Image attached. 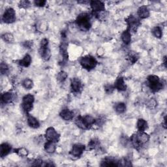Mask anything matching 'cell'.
<instances>
[{"instance_id":"obj_21","label":"cell","mask_w":167,"mask_h":167,"mask_svg":"<svg viewBox=\"0 0 167 167\" xmlns=\"http://www.w3.org/2000/svg\"><path fill=\"white\" fill-rule=\"evenodd\" d=\"M56 149V143H53V142L47 141L46 144H45V150L46 152L48 154H53L55 152Z\"/></svg>"},{"instance_id":"obj_38","label":"cell","mask_w":167,"mask_h":167,"mask_svg":"<svg viewBox=\"0 0 167 167\" xmlns=\"http://www.w3.org/2000/svg\"><path fill=\"white\" fill-rule=\"evenodd\" d=\"M46 3V2L44 1V0H37V1L34 2V4L35 5V6L40 7H44Z\"/></svg>"},{"instance_id":"obj_18","label":"cell","mask_w":167,"mask_h":167,"mask_svg":"<svg viewBox=\"0 0 167 167\" xmlns=\"http://www.w3.org/2000/svg\"><path fill=\"white\" fill-rule=\"evenodd\" d=\"M60 54L62 58V63H66L68 61L69 55L67 52V45L65 43H63L60 46Z\"/></svg>"},{"instance_id":"obj_36","label":"cell","mask_w":167,"mask_h":167,"mask_svg":"<svg viewBox=\"0 0 167 167\" xmlns=\"http://www.w3.org/2000/svg\"><path fill=\"white\" fill-rule=\"evenodd\" d=\"M8 71H9V68H8V66L7 64L4 63H2L1 64V73L2 74H5L7 73Z\"/></svg>"},{"instance_id":"obj_5","label":"cell","mask_w":167,"mask_h":167,"mask_svg":"<svg viewBox=\"0 0 167 167\" xmlns=\"http://www.w3.org/2000/svg\"><path fill=\"white\" fill-rule=\"evenodd\" d=\"M148 86L152 91L156 92L163 88V83L156 75H150L148 77Z\"/></svg>"},{"instance_id":"obj_4","label":"cell","mask_w":167,"mask_h":167,"mask_svg":"<svg viewBox=\"0 0 167 167\" xmlns=\"http://www.w3.org/2000/svg\"><path fill=\"white\" fill-rule=\"evenodd\" d=\"M77 24L82 30H89L91 26L89 15L87 13L80 14L77 19Z\"/></svg>"},{"instance_id":"obj_12","label":"cell","mask_w":167,"mask_h":167,"mask_svg":"<svg viewBox=\"0 0 167 167\" xmlns=\"http://www.w3.org/2000/svg\"><path fill=\"white\" fill-rule=\"evenodd\" d=\"M71 88L72 92L77 94L80 93L82 89V83L79 78H74L71 81Z\"/></svg>"},{"instance_id":"obj_17","label":"cell","mask_w":167,"mask_h":167,"mask_svg":"<svg viewBox=\"0 0 167 167\" xmlns=\"http://www.w3.org/2000/svg\"><path fill=\"white\" fill-rule=\"evenodd\" d=\"M12 150V146L8 143H3L0 146V156L2 158L9 155Z\"/></svg>"},{"instance_id":"obj_33","label":"cell","mask_w":167,"mask_h":167,"mask_svg":"<svg viewBox=\"0 0 167 167\" xmlns=\"http://www.w3.org/2000/svg\"><path fill=\"white\" fill-rule=\"evenodd\" d=\"M157 105V102L155 99H151L149 100L148 102L146 104V106L149 109H154Z\"/></svg>"},{"instance_id":"obj_13","label":"cell","mask_w":167,"mask_h":167,"mask_svg":"<svg viewBox=\"0 0 167 167\" xmlns=\"http://www.w3.org/2000/svg\"><path fill=\"white\" fill-rule=\"evenodd\" d=\"M89 3L91 9L95 13H101L105 11V3L101 1H91Z\"/></svg>"},{"instance_id":"obj_22","label":"cell","mask_w":167,"mask_h":167,"mask_svg":"<svg viewBox=\"0 0 167 167\" xmlns=\"http://www.w3.org/2000/svg\"><path fill=\"white\" fill-rule=\"evenodd\" d=\"M31 63V57L29 54H26L22 60L19 61V64L24 67H28Z\"/></svg>"},{"instance_id":"obj_34","label":"cell","mask_w":167,"mask_h":167,"mask_svg":"<svg viewBox=\"0 0 167 167\" xmlns=\"http://www.w3.org/2000/svg\"><path fill=\"white\" fill-rule=\"evenodd\" d=\"M114 87L112 85L110 84H106L105 86V90L106 91V93L108 94H110L113 92V91L114 90Z\"/></svg>"},{"instance_id":"obj_39","label":"cell","mask_w":167,"mask_h":167,"mask_svg":"<svg viewBox=\"0 0 167 167\" xmlns=\"http://www.w3.org/2000/svg\"><path fill=\"white\" fill-rule=\"evenodd\" d=\"M163 64L164 65V67H166V56L164 57V59H163Z\"/></svg>"},{"instance_id":"obj_23","label":"cell","mask_w":167,"mask_h":167,"mask_svg":"<svg viewBox=\"0 0 167 167\" xmlns=\"http://www.w3.org/2000/svg\"><path fill=\"white\" fill-rule=\"evenodd\" d=\"M121 40L125 45H129L131 41V34L129 30L124 31L121 34Z\"/></svg>"},{"instance_id":"obj_19","label":"cell","mask_w":167,"mask_h":167,"mask_svg":"<svg viewBox=\"0 0 167 167\" xmlns=\"http://www.w3.org/2000/svg\"><path fill=\"white\" fill-rule=\"evenodd\" d=\"M28 124L29 126L33 129H37L40 126V123L39 121L30 114L28 116Z\"/></svg>"},{"instance_id":"obj_15","label":"cell","mask_w":167,"mask_h":167,"mask_svg":"<svg viewBox=\"0 0 167 167\" xmlns=\"http://www.w3.org/2000/svg\"><path fill=\"white\" fill-rule=\"evenodd\" d=\"M60 115L63 120L65 121H70L73 119L74 113L73 111L70 110L69 108H64L61 111Z\"/></svg>"},{"instance_id":"obj_30","label":"cell","mask_w":167,"mask_h":167,"mask_svg":"<svg viewBox=\"0 0 167 167\" xmlns=\"http://www.w3.org/2000/svg\"><path fill=\"white\" fill-rule=\"evenodd\" d=\"M2 39L4 41L7 42V43H13L14 41V36L13 35L12 33H6L2 35Z\"/></svg>"},{"instance_id":"obj_2","label":"cell","mask_w":167,"mask_h":167,"mask_svg":"<svg viewBox=\"0 0 167 167\" xmlns=\"http://www.w3.org/2000/svg\"><path fill=\"white\" fill-rule=\"evenodd\" d=\"M149 136L145 132H139L133 135L131 138L132 144L136 149H138L149 141Z\"/></svg>"},{"instance_id":"obj_31","label":"cell","mask_w":167,"mask_h":167,"mask_svg":"<svg viewBox=\"0 0 167 167\" xmlns=\"http://www.w3.org/2000/svg\"><path fill=\"white\" fill-rule=\"evenodd\" d=\"M15 152L20 157H26L28 155V151L24 148H20L16 149Z\"/></svg>"},{"instance_id":"obj_8","label":"cell","mask_w":167,"mask_h":167,"mask_svg":"<svg viewBox=\"0 0 167 167\" xmlns=\"http://www.w3.org/2000/svg\"><path fill=\"white\" fill-rule=\"evenodd\" d=\"M2 20L6 24H12L16 21V13L13 8H8L4 12Z\"/></svg>"},{"instance_id":"obj_14","label":"cell","mask_w":167,"mask_h":167,"mask_svg":"<svg viewBox=\"0 0 167 167\" xmlns=\"http://www.w3.org/2000/svg\"><path fill=\"white\" fill-rule=\"evenodd\" d=\"M102 166H120V161L116 160L112 157H105L101 164Z\"/></svg>"},{"instance_id":"obj_3","label":"cell","mask_w":167,"mask_h":167,"mask_svg":"<svg viewBox=\"0 0 167 167\" xmlns=\"http://www.w3.org/2000/svg\"><path fill=\"white\" fill-rule=\"evenodd\" d=\"M80 63L84 69L88 71H91L95 68V67L97 65V62L94 57L88 55L81 58Z\"/></svg>"},{"instance_id":"obj_9","label":"cell","mask_w":167,"mask_h":167,"mask_svg":"<svg viewBox=\"0 0 167 167\" xmlns=\"http://www.w3.org/2000/svg\"><path fill=\"white\" fill-rule=\"evenodd\" d=\"M45 137L47 141L53 142V143H57L60 140V135L58 134L57 132L54 129V128L51 127H48L46 130Z\"/></svg>"},{"instance_id":"obj_32","label":"cell","mask_w":167,"mask_h":167,"mask_svg":"<svg viewBox=\"0 0 167 167\" xmlns=\"http://www.w3.org/2000/svg\"><path fill=\"white\" fill-rule=\"evenodd\" d=\"M67 76L68 75L67 74V73H65V71H61L58 73L57 76V79L60 82H63L67 79Z\"/></svg>"},{"instance_id":"obj_7","label":"cell","mask_w":167,"mask_h":167,"mask_svg":"<svg viewBox=\"0 0 167 167\" xmlns=\"http://www.w3.org/2000/svg\"><path fill=\"white\" fill-rule=\"evenodd\" d=\"M34 101H35L34 96L31 94H28L23 97L22 106V109L25 112L28 113L31 110H32Z\"/></svg>"},{"instance_id":"obj_35","label":"cell","mask_w":167,"mask_h":167,"mask_svg":"<svg viewBox=\"0 0 167 167\" xmlns=\"http://www.w3.org/2000/svg\"><path fill=\"white\" fill-rule=\"evenodd\" d=\"M138 56H137L136 54H134V53H131L129 56V59L130 60V62L132 63H135L137 60H138Z\"/></svg>"},{"instance_id":"obj_37","label":"cell","mask_w":167,"mask_h":167,"mask_svg":"<svg viewBox=\"0 0 167 167\" xmlns=\"http://www.w3.org/2000/svg\"><path fill=\"white\" fill-rule=\"evenodd\" d=\"M30 5V2L28 1H21L19 2V7L21 8L27 9Z\"/></svg>"},{"instance_id":"obj_10","label":"cell","mask_w":167,"mask_h":167,"mask_svg":"<svg viewBox=\"0 0 167 167\" xmlns=\"http://www.w3.org/2000/svg\"><path fill=\"white\" fill-rule=\"evenodd\" d=\"M86 149V146L81 144H76L73 146L70 151V155L74 158H79L83 154Z\"/></svg>"},{"instance_id":"obj_6","label":"cell","mask_w":167,"mask_h":167,"mask_svg":"<svg viewBox=\"0 0 167 167\" xmlns=\"http://www.w3.org/2000/svg\"><path fill=\"white\" fill-rule=\"evenodd\" d=\"M39 54L42 59L48 61L51 57V52L48 48V40L46 39L41 40L39 48Z\"/></svg>"},{"instance_id":"obj_11","label":"cell","mask_w":167,"mask_h":167,"mask_svg":"<svg viewBox=\"0 0 167 167\" xmlns=\"http://www.w3.org/2000/svg\"><path fill=\"white\" fill-rule=\"evenodd\" d=\"M126 22L128 24V30L129 31H136L137 28L140 25V21L133 15L129 16V17L126 19Z\"/></svg>"},{"instance_id":"obj_16","label":"cell","mask_w":167,"mask_h":167,"mask_svg":"<svg viewBox=\"0 0 167 167\" xmlns=\"http://www.w3.org/2000/svg\"><path fill=\"white\" fill-rule=\"evenodd\" d=\"M114 87L115 89L121 91H123L126 90L127 86L126 84H125L123 78L120 77L117 78L114 82Z\"/></svg>"},{"instance_id":"obj_20","label":"cell","mask_w":167,"mask_h":167,"mask_svg":"<svg viewBox=\"0 0 167 167\" xmlns=\"http://www.w3.org/2000/svg\"><path fill=\"white\" fill-rule=\"evenodd\" d=\"M138 15L142 19H145L149 16V11L146 6H142L138 9Z\"/></svg>"},{"instance_id":"obj_26","label":"cell","mask_w":167,"mask_h":167,"mask_svg":"<svg viewBox=\"0 0 167 167\" xmlns=\"http://www.w3.org/2000/svg\"><path fill=\"white\" fill-rule=\"evenodd\" d=\"M115 110L118 114H123L126 110V105L123 103H118L115 105Z\"/></svg>"},{"instance_id":"obj_28","label":"cell","mask_w":167,"mask_h":167,"mask_svg":"<svg viewBox=\"0 0 167 167\" xmlns=\"http://www.w3.org/2000/svg\"><path fill=\"white\" fill-rule=\"evenodd\" d=\"M22 86L26 89H31L33 87V82L32 80L27 78L22 82Z\"/></svg>"},{"instance_id":"obj_1","label":"cell","mask_w":167,"mask_h":167,"mask_svg":"<svg viewBox=\"0 0 167 167\" xmlns=\"http://www.w3.org/2000/svg\"><path fill=\"white\" fill-rule=\"evenodd\" d=\"M96 120L89 115L78 116L75 120V123L82 129H89L95 124Z\"/></svg>"},{"instance_id":"obj_24","label":"cell","mask_w":167,"mask_h":167,"mask_svg":"<svg viewBox=\"0 0 167 167\" xmlns=\"http://www.w3.org/2000/svg\"><path fill=\"white\" fill-rule=\"evenodd\" d=\"M148 123L144 119H139L137 121V129L139 132H144L148 129Z\"/></svg>"},{"instance_id":"obj_27","label":"cell","mask_w":167,"mask_h":167,"mask_svg":"<svg viewBox=\"0 0 167 167\" xmlns=\"http://www.w3.org/2000/svg\"><path fill=\"white\" fill-rule=\"evenodd\" d=\"M152 33L156 38H158V39L161 38V37L163 35L162 30L160 27H159V26H156V27L153 28Z\"/></svg>"},{"instance_id":"obj_29","label":"cell","mask_w":167,"mask_h":167,"mask_svg":"<svg viewBox=\"0 0 167 167\" xmlns=\"http://www.w3.org/2000/svg\"><path fill=\"white\" fill-rule=\"evenodd\" d=\"M99 145V142L97 139L96 138H94L92 140H91L89 141V143H88V149L89 150H91V149H95L96 148H97Z\"/></svg>"},{"instance_id":"obj_25","label":"cell","mask_w":167,"mask_h":167,"mask_svg":"<svg viewBox=\"0 0 167 167\" xmlns=\"http://www.w3.org/2000/svg\"><path fill=\"white\" fill-rule=\"evenodd\" d=\"M13 100V95L11 92H5L2 95V101L5 104L10 103Z\"/></svg>"}]
</instances>
